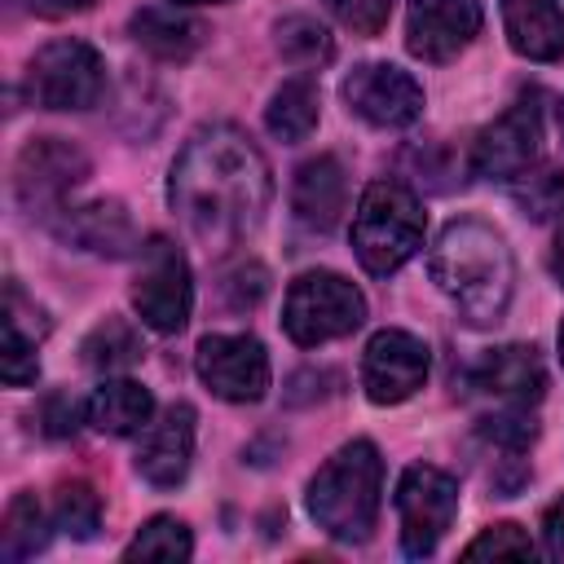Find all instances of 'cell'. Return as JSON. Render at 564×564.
<instances>
[{
    "label": "cell",
    "mask_w": 564,
    "mask_h": 564,
    "mask_svg": "<svg viewBox=\"0 0 564 564\" xmlns=\"http://www.w3.org/2000/svg\"><path fill=\"white\" fill-rule=\"evenodd\" d=\"M88 4L93 0H26V9L40 18H70V13H84Z\"/></svg>",
    "instance_id": "cell-34"
},
{
    "label": "cell",
    "mask_w": 564,
    "mask_h": 564,
    "mask_svg": "<svg viewBox=\"0 0 564 564\" xmlns=\"http://www.w3.org/2000/svg\"><path fill=\"white\" fill-rule=\"evenodd\" d=\"M0 538H4V560H26L48 542V520H44V507L35 502V494H18L9 502Z\"/></svg>",
    "instance_id": "cell-26"
},
{
    "label": "cell",
    "mask_w": 564,
    "mask_h": 564,
    "mask_svg": "<svg viewBox=\"0 0 564 564\" xmlns=\"http://www.w3.org/2000/svg\"><path fill=\"white\" fill-rule=\"evenodd\" d=\"M194 538L176 516H150L137 538L123 546V560H189Z\"/></svg>",
    "instance_id": "cell-25"
},
{
    "label": "cell",
    "mask_w": 564,
    "mask_h": 564,
    "mask_svg": "<svg viewBox=\"0 0 564 564\" xmlns=\"http://www.w3.org/2000/svg\"><path fill=\"white\" fill-rule=\"evenodd\" d=\"M533 538L520 529V524H511V520H502V524H489L480 538H471L467 546H463V555L467 560H480V555H511V560H533Z\"/></svg>",
    "instance_id": "cell-30"
},
{
    "label": "cell",
    "mask_w": 564,
    "mask_h": 564,
    "mask_svg": "<svg viewBox=\"0 0 564 564\" xmlns=\"http://www.w3.org/2000/svg\"><path fill=\"white\" fill-rule=\"evenodd\" d=\"M88 176V159L79 145L62 137H35L22 145L13 163V194L31 216H57L66 194Z\"/></svg>",
    "instance_id": "cell-9"
},
{
    "label": "cell",
    "mask_w": 564,
    "mask_h": 564,
    "mask_svg": "<svg viewBox=\"0 0 564 564\" xmlns=\"http://www.w3.org/2000/svg\"><path fill=\"white\" fill-rule=\"evenodd\" d=\"M511 198L529 220H555L564 216V176L555 167H524L511 176Z\"/></svg>",
    "instance_id": "cell-27"
},
{
    "label": "cell",
    "mask_w": 564,
    "mask_h": 564,
    "mask_svg": "<svg viewBox=\"0 0 564 564\" xmlns=\"http://www.w3.org/2000/svg\"><path fill=\"white\" fill-rule=\"evenodd\" d=\"M194 405L172 401L159 419L145 423L141 445H137V476L150 480L154 489H172L185 480L189 458H194Z\"/></svg>",
    "instance_id": "cell-16"
},
{
    "label": "cell",
    "mask_w": 564,
    "mask_h": 564,
    "mask_svg": "<svg viewBox=\"0 0 564 564\" xmlns=\"http://www.w3.org/2000/svg\"><path fill=\"white\" fill-rule=\"evenodd\" d=\"M172 4H225V0H172Z\"/></svg>",
    "instance_id": "cell-36"
},
{
    "label": "cell",
    "mask_w": 564,
    "mask_h": 564,
    "mask_svg": "<svg viewBox=\"0 0 564 564\" xmlns=\"http://www.w3.org/2000/svg\"><path fill=\"white\" fill-rule=\"evenodd\" d=\"M542 546L551 560H564V494L542 511Z\"/></svg>",
    "instance_id": "cell-33"
},
{
    "label": "cell",
    "mask_w": 564,
    "mask_h": 564,
    "mask_svg": "<svg viewBox=\"0 0 564 564\" xmlns=\"http://www.w3.org/2000/svg\"><path fill=\"white\" fill-rule=\"evenodd\" d=\"M84 414H88V423H93L97 432H106V436H137V432H145V423H150V414H154V397H150L137 379H106V383L88 397Z\"/></svg>",
    "instance_id": "cell-21"
},
{
    "label": "cell",
    "mask_w": 564,
    "mask_h": 564,
    "mask_svg": "<svg viewBox=\"0 0 564 564\" xmlns=\"http://www.w3.org/2000/svg\"><path fill=\"white\" fill-rule=\"evenodd\" d=\"M480 0H410L405 48L423 62H449L480 35Z\"/></svg>",
    "instance_id": "cell-14"
},
{
    "label": "cell",
    "mask_w": 564,
    "mask_h": 564,
    "mask_svg": "<svg viewBox=\"0 0 564 564\" xmlns=\"http://www.w3.org/2000/svg\"><path fill=\"white\" fill-rule=\"evenodd\" d=\"M53 524L79 542H88L97 529H101V498L93 485L84 480H70L57 489V502H53Z\"/></svg>",
    "instance_id": "cell-28"
},
{
    "label": "cell",
    "mask_w": 564,
    "mask_h": 564,
    "mask_svg": "<svg viewBox=\"0 0 564 564\" xmlns=\"http://www.w3.org/2000/svg\"><path fill=\"white\" fill-rule=\"evenodd\" d=\"M167 198L207 251H229L260 229L273 203V176L247 132L234 123H207L176 154Z\"/></svg>",
    "instance_id": "cell-1"
},
{
    "label": "cell",
    "mask_w": 564,
    "mask_h": 564,
    "mask_svg": "<svg viewBox=\"0 0 564 564\" xmlns=\"http://www.w3.org/2000/svg\"><path fill=\"white\" fill-rule=\"evenodd\" d=\"M560 137H564V101H560Z\"/></svg>",
    "instance_id": "cell-38"
},
{
    "label": "cell",
    "mask_w": 564,
    "mask_h": 564,
    "mask_svg": "<svg viewBox=\"0 0 564 564\" xmlns=\"http://www.w3.org/2000/svg\"><path fill=\"white\" fill-rule=\"evenodd\" d=\"M560 361H564V322H560Z\"/></svg>",
    "instance_id": "cell-37"
},
{
    "label": "cell",
    "mask_w": 564,
    "mask_h": 564,
    "mask_svg": "<svg viewBox=\"0 0 564 564\" xmlns=\"http://www.w3.org/2000/svg\"><path fill=\"white\" fill-rule=\"evenodd\" d=\"M361 322H366V300L344 273L308 269L286 286L282 330L300 348H317V344H330L339 335H352Z\"/></svg>",
    "instance_id": "cell-5"
},
{
    "label": "cell",
    "mask_w": 564,
    "mask_h": 564,
    "mask_svg": "<svg viewBox=\"0 0 564 564\" xmlns=\"http://www.w3.org/2000/svg\"><path fill=\"white\" fill-rule=\"evenodd\" d=\"M79 352H84V366L110 375V370H128V366H137L145 348H141V335L132 330L128 317H106V322H97V326L84 335Z\"/></svg>",
    "instance_id": "cell-23"
},
{
    "label": "cell",
    "mask_w": 564,
    "mask_h": 564,
    "mask_svg": "<svg viewBox=\"0 0 564 564\" xmlns=\"http://www.w3.org/2000/svg\"><path fill=\"white\" fill-rule=\"evenodd\" d=\"M75 427H79V401L70 392H48L40 405V432L62 441V436H75Z\"/></svg>",
    "instance_id": "cell-32"
},
{
    "label": "cell",
    "mask_w": 564,
    "mask_h": 564,
    "mask_svg": "<svg viewBox=\"0 0 564 564\" xmlns=\"http://www.w3.org/2000/svg\"><path fill=\"white\" fill-rule=\"evenodd\" d=\"M458 511V480L432 463H414L401 471L397 485V516H401V551L432 555Z\"/></svg>",
    "instance_id": "cell-8"
},
{
    "label": "cell",
    "mask_w": 564,
    "mask_h": 564,
    "mask_svg": "<svg viewBox=\"0 0 564 564\" xmlns=\"http://www.w3.org/2000/svg\"><path fill=\"white\" fill-rule=\"evenodd\" d=\"M0 375H4V383H13V388H26V383H35V375H40V357H35V335H26V330L18 326V317H13V313H4Z\"/></svg>",
    "instance_id": "cell-29"
},
{
    "label": "cell",
    "mask_w": 564,
    "mask_h": 564,
    "mask_svg": "<svg viewBox=\"0 0 564 564\" xmlns=\"http://www.w3.org/2000/svg\"><path fill=\"white\" fill-rule=\"evenodd\" d=\"M427 379V344L410 330H375L361 352V388L375 405L410 401Z\"/></svg>",
    "instance_id": "cell-13"
},
{
    "label": "cell",
    "mask_w": 564,
    "mask_h": 564,
    "mask_svg": "<svg viewBox=\"0 0 564 564\" xmlns=\"http://www.w3.org/2000/svg\"><path fill=\"white\" fill-rule=\"evenodd\" d=\"M427 234V216L414 198V189H405L401 181H370L361 189V203L352 212V251L361 260L366 273L388 278L397 273Z\"/></svg>",
    "instance_id": "cell-4"
},
{
    "label": "cell",
    "mask_w": 564,
    "mask_h": 564,
    "mask_svg": "<svg viewBox=\"0 0 564 564\" xmlns=\"http://www.w3.org/2000/svg\"><path fill=\"white\" fill-rule=\"evenodd\" d=\"M383 502V458L370 441L339 445L308 480V516L339 542H366Z\"/></svg>",
    "instance_id": "cell-3"
},
{
    "label": "cell",
    "mask_w": 564,
    "mask_h": 564,
    "mask_svg": "<svg viewBox=\"0 0 564 564\" xmlns=\"http://www.w3.org/2000/svg\"><path fill=\"white\" fill-rule=\"evenodd\" d=\"M542 141V106L533 93L516 97L494 123H485L471 141V172L485 181H511L524 167H533Z\"/></svg>",
    "instance_id": "cell-10"
},
{
    "label": "cell",
    "mask_w": 564,
    "mask_h": 564,
    "mask_svg": "<svg viewBox=\"0 0 564 564\" xmlns=\"http://www.w3.org/2000/svg\"><path fill=\"white\" fill-rule=\"evenodd\" d=\"M471 388L489 401H498L502 410H529L533 401H542L546 392V366L538 357L533 344H502L489 348L476 366H471Z\"/></svg>",
    "instance_id": "cell-15"
},
{
    "label": "cell",
    "mask_w": 564,
    "mask_h": 564,
    "mask_svg": "<svg viewBox=\"0 0 564 564\" xmlns=\"http://www.w3.org/2000/svg\"><path fill=\"white\" fill-rule=\"evenodd\" d=\"M132 308L141 313V322L159 335H176L189 322L194 308V282H189V260L185 251L154 234L141 247L137 260V278H132Z\"/></svg>",
    "instance_id": "cell-6"
},
{
    "label": "cell",
    "mask_w": 564,
    "mask_h": 564,
    "mask_svg": "<svg viewBox=\"0 0 564 564\" xmlns=\"http://www.w3.org/2000/svg\"><path fill=\"white\" fill-rule=\"evenodd\" d=\"M106 88L101 53L84 40H53L26 66V93L44 110H88Z\"/></svg>",
    "instance_id": "cell-7"
},
{
    "label": "cell",
    "mask_w": 564,
    "mask_h": 564,
    "mask_svg": "<svg viewBox=\"0 0 564 564\" xmlns=\"http://www.w3.org/2000/svg\"><path fill=\"white\" fill-rule=\"evenodd\" d=\"M344 207H348V176H344V163L335 154H317V159L295 167L291 212L304 229H313V234L335 229Z\"/></svg>",
    "instance_id": "cell-17"
},
{
    "label": "cell",
    "mask_w": 564,
    "mask_h": 564,
    "mask_svg": "<svg viewBox=\"0 0 564 564\" xmlns=\"http://www.w3.org/2000/svg\"><path fill=\"white\" fill-rule=\"evenodd\" d=\"M128 31L159 62H189L203 48V40H207V26L185 18L176 4H145V9H137Z\"/></svg>",
    "instance_id": "cell-20"
},
{
    "label": "cell",
    "mask_w": 564,
    "mask_h": 564,
    "mask_svg": "<svg viewBox=\"0 0 564 564\" xmlns=\"http://www.w3.org/2000/svg\"><path fill=\"white\" fill-rule=\"evenodd\" d=\"M551 273L564 282V229L555 234V247H551Z\"/></svg>",
    "instance_id": "cell-35"
},
{
    "label": "cell",
    "mask_w": 564,
    "mask_h": 564,
    "mask_svg": "<svg viewBox=\"0 0 564 564\" xmlns=\"http://www.w3.org/2000/svg\"><path fill=\"white\" fill-rule=\"evenodd\" d=\"M194 370L220 401L234 405H251L269 392V352L256 335H203Z\"/></svg>",
    "instance_id": "cell-11"
},
{
    "label": "cell",
    "mask_w": 564,
    "mask_h": 564,
    "mask_svg": "<svg viewBox=\"0 0 564 564\" xmlns=\"http://www.w3.org/2000/svg\"><path fill=\"white\" fill-rule=\"evenodd\" d=\"M326 9L352 35H379L392 18V0H326Z\"/></svg>",
    "instance_id": "cell-31"
},
{
    "label": "cell",
    "mask_w": 564,
    "mask_h": 564,
    "mask_svg": "<svg viewBox=\"0 0 564 564\" xmlns=\"http://www.w3.org/2000/svg\"><path fill=\"white\" fill-rule=\"evenodd\" d=\"M53 229L62 242L79 247V251H97V256H128L137 247V229L123 212V203L115 198H97L84 207H62L53 216Z\"/></svg>",
    "instance_id": "cell-18"
},
{
    "label": "cell",
    "mask_w": 564,
    "mask_h": 564,
    "mask_svg": "<svg viewBox=\"0 0 564 564\" xmlns=\"http://www.w3.org/2000/svg\"><path fill=\"white\" fill-rule=\"evenodd\" d=\"M507 44L529 62L564 57V9L560 0H502Z\"/></svg>",
    "instance_id": "cell-19"
},
{
    "label": "cell",
    "mask_w": 564,
    "mask_h": 564,
    "mask_svg": "<svg viewBox=\"0 0 564 564\" xmlns=\"http://www.w3.org/2000/svg\"><path fill=\"white\" fill-rule=\"evenodd\" d=\"M317 110H322L317 84H313L308 75H295V79H286V84H282V88L269 97L264 128H269L278 141L295 145V141H304V137L317 128Z\"/></svg>",
    "instance_id": "cell-22"
},
{
    "label": "cell",
    "mask_w": 564,
    "mask_h": 564,
    "mask_svg": "<svg viewBox=\"0 0 564 564\" xmlns=\"http://www.w3.org/2000/svg\"><path fill=\"white\" fill-rule=\"evenodd\" d=\"M344 101L370 128H410L423 115V88L392 62H361L344 79Z\"/></svg>",
    "instance_id": "cell-12"
},
{
    "label": "cell",
    "mask_w": 564,
    "mask_h": 564,
    "mask_svg": "<svg viewBox=\"0 0 564 564\" xmlns=\"http://www.w3.org/2000/svg\"><path fill=\"white\" fill-rule=\"evenodd\" d=\"M427 269L463 322H471V326L502 322L511 291H516V260H511L507 238L494 225H485L476 216L449 220L441 229V238L432 242Z\"/></svg>",
    "instance_id": "cell-2"
},
{
    "label": "cell",
    "mask_w": 564,
    "mask_h": 564,
    "mask_svg": "<svg viewBox=\"0 0 564 564\" xmlns=\"http://www.w3.org/2000/svg\"><path fill=\"white\" fill-rule=\"evenodd\" d=\"M273 44H278L282 62H291L295 70H313V66L330 62V53H335L330 31H326L317 18H308V13L282 18V22L273 26Z\"/></svg>",
    "instance_id": "cell-24"
}]
</instances>
